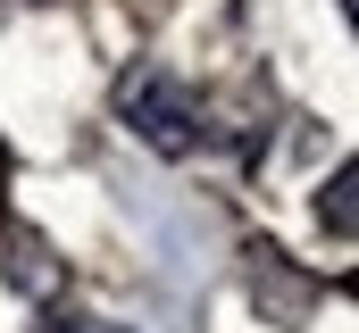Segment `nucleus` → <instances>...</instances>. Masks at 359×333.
<instances>
[{
	"label": "nucleus",
	"instance_id": "5",
	"mask_svg": "<svg viewBox=\"0 0 359 333\" xmlns=\"http://www.w3.org/2000/svg\"><path fill=\"white\" fill-rule=\"evenodd\" d=\"M343 17H351V34H359V0H343Z\"/></svg>",
	"mask_w": 359,
	"mask_h": 333
},
{
	"label": "nucleus",
	"instance_id": "1",
	"mask_svg": "<svg viewBox=\"0 0 359 333\" xmlns=\"http://www.w3.org/2000/svg\"><path fill=\"white\" fill-rule=\"evenodd\" d=\"M117 117H126L159 159H192V150L209 142V108H201V92H192L176 67H126V76H117Z\"/></svg>",
	"mask_w": 359,
	"mask_h": 333
},
{
	"label": "nucleus",
	"instance_id": "4",
	"mask_svg": "<svg viewBox=\"0 0 359 333\" xmlns=\"http://www.w3.org/2000/svg\"><path fill=\"white\" fill-rule=\"evenodd\" d=\"M42 333H134V325H117V317H84V309H59V317H42Z\"/></svg>",
	"mask_w": 359,
	"mask_h": 333
},
{
	"label": "nucleus",
	"instance_id": "6",
	"mask_svg": "<svg viewBox=\"0 0 359 333\" xmlns=\"http://www.w3.org/2000/svg\"><path fill=\"white\" fill-rule=\"evenodd\" d=\"M351 292H359V283H351Z\"/></svg>",
	"mask_w": 359,
	"mask_h": 333
},
{
	"label": "nucleus",
	"instance_id": "2",
	"mask_svg": "<svg viewBox=\"0 0 359 333\" xmlns=\"http://www.w3.org/2000/svg\"><path fill=\"white\" fill-rule=\"evenodd\" d=\"M318 225H326L334 242H359V159H343L334 183L318 192Z\"/></svg>",
	"mask_w": 359,
	"mask_h": 333
},
{
	"label": "nucleus",
	"instance_id": "3",
	"mask_svg": "<svg viewBox=\"0 0 359 333\" xmlns=\"http://www.w3.org/2000/svg\"><path fill=\"white\" fill-rule=\"evenodd\" d=\"M8 283L17 292H59V258L42 234H8Z\"/></svg>",
	"mask_w": 359,
	"mask_h": 333
}]
</instances>
